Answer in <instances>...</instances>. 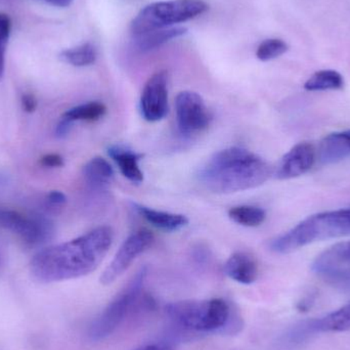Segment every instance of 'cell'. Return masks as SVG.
Returning <instances> with one entry per match:
<instances>
[{
	"instance_id": "obj_10",
	"label": "cell",
	"mask_w": 350,
	"mask_h": 350,
	"mask_svg": "<svg viewBox=\"0 0 350 350\" xmlns=\"http://www.w3.org/2000/svg\"><path fill=\"white\" fill-rule=\"evenodd\" d=\"M177 125L183 135H196L209 125L211 116L203 98L197 92H179L175 100Z\"/></svg>"
},
{
	"instance_id": "obj_9",
	"label": "cell",
	"mask_w": 350,
	"mask_h": 350,
	"mask_svg": "<svg viewBox=\"0 0 350 350\" xmlns=\"http://www.w3.org/2000/svg\"><path fill=\"white\" fill-rule=\"evenodd\" d=\"M319 277L339 285L350 284V241L337 243L323 251L312 265Z\"/></svg>"
},
{
	"instance_id": "obj_27",
	"label": "cell",
	"mask_w": 350,
	"mask_h": 350,
	"mask_svg": "<svg viewBox=\"0 0 350 350\" xmlns=\"http://www.w3.org/2000/svg\"><path fill=\"white\" fill-rule=\"evenodd\" d=\"M46 202L53 207H62L67 202V197L62 191H51V193H47Z\"/></svg>"
},
{
	"instance_id": "obj_7",
	"label": "cell",
	"mask_w": 350,
	"mask_h": 350,
	"mask_svg": "<svg viewBox=\"0 0 350 350\" xmlns=\"http://www.w3.org/2000/svg\"><path fill=\"white\" fill-rule=\"evenodd\" d=\"M0 226L32 246L46 242L53 234V224L43 216L26 215L4 208H0Z\"/></svg>"
},
{
	"instance_id": "obj_15",
	"label": "cell",
	"mask_w": 350,
	"mask_h": 350,
	"mask_svg": "<svg viewBox=\"0 0 350 350\" xmlns=\"http://www.w3.org/2000/svg\"><path fill=\"white\" fill-rule=\"evenodd\" d=\"M308 335L325 332H345L350 330V304L320 319L306 321Z\"/></svg>"
},
{
	"instance_id": "obj_11",
	"label": "cell",
	"mask_w": 350,
	"mask_h": 350,
	"mask_svg": "<svg viewBox=\"0 0 350 350\" xmlns=\"http://www.w3.org/2000/svg\"><path fill=\"white\" fill-rule=\"evenodd\" d=\"M168 75L165 71L154 74L144 88L141 96V112L149 122H157L167 114Z\"/></svg>"
},
{
	"instance_id": "obj_14",
	"label": "cell",
	"mask_w": 350,
	"mask_h": 350,
	"mask_svg": "<svg viewBox=\"0 0 350 350\" xmlns=\"http://www.w3.org/2000/svg\"><path fill=\"white\" fill-rule=\"evenodd\" d=\"M226 275L244 285L254 283L258 277V265L254 257L246 252H236L224 265Z\"/></svg>"
},
{
	"instance_id": "obj_16",
	"label": "cell",
	"mask_w": 350,
	"mask_h": 350,
	"mask_svg": "<svg viewBox=\"0 0 350 350\" xmlns=\"http://www.w3.org/2000/svg\"><path fill=\"white\" fill-rule=\"evenodd\" d=\"M135 211L147 220L149 224L165 232H176L189 224L187 216L183 214L170 213V212L159 211L152 209L141 204L133 203Z\"/></svg>"
},
{
	"instance_id": "obj_23",
	"label": "cell",
	"mask_w": 350,
	"mask_h": 350,
	"mask_svg": "<svg viewBox=\"0 0 350 350\" xmlns=\"http://www.w3.org/2000/svg\"><path fill=\"white\" fill-rule=\"evenodd\" d=\"M107 108L103 103L90 102L79 105L64 113L63 118L76 122V121H96L106 114Z\"/></svg>"
},
{
	"instance_id": "obj_26",
	"label": "cell",
	"mask_w": 350,
	"mask_h": 350,
	"mask_svg": "<svg viewBox=\"0 0 350 350\" xmlns=\"http://www.w3.org/2000/svg\"><path fill=\"white\" fill-rule=\"evenodd\" d=\"M40 164L43 167L59 168L63 167L65 162H64L63 157L59 154H47L41 158Z\"/></svg>"
},
{
	"instance_id": "obj_22",
	"label": "cell",
	"mask_w": 350,
	"mask_h": 350,
	"mask_svg": "<svg viewBox=\"0 0 350 350\" xmlns=\"http://www.w3.org/2000/svg\"><path fill=\"white\" fill-rule=\"evenodd\" d=\"M228 216L232 221L241 226L254 228L260 226L267 217L265 210L256 206L242 205L232 207L228 211Z\"/></svg>"
},
{
	"instance_id": "obj_31",
	"label": "cell",
	"mask_w": 350,
	"mask_h": 350,
	"mask_svg": "<svg viewBox=\"0 0 350 350\" xmlns=\"http://www.w3.org/2000/svg\"><path fill=\"white\" fill-rule=\"evenodd\" d=\"M43 1L55 6V8H68V6L71 5L73 0H43Z\"/></svg>"
},
{
	"instance_id": "obj_12",
	"label": "cell",
	"mask_w": 350,
	"mask_h": 350,
	"mask_svg": "<svg viewBox=\"0 0 350 350\" xmlns=\"http://www.w3.org/2000/svg\"><path fill=\"white\" fill-rule=\"evenodd\" d=\"M316 159L317 151L312 144L308 142L297 144L281 158L273 174L275 178L282 180L296 178L310 172Z\"/></svg>"
},
{
	"instance_id": "obj_25",
	"label": "cell",
	"mask_w": 350,
	"mask_h": 350,
	"mask_svg": "<svg viewBox=\"0 0 350 350\" xmlns=\"http://www.w3.org/2000/svg\"><path fill=\"white\" fill-rule=\"evenodd\" d=\"M12 30V20L8 14L0 12V80L3 78L5 70V55L8 39Z\"/></svg>"
},
{
	"instance_id": "obj_30",
	"label": "cell",
	"mask_w": 350,
	"mask_h": 350,
	"mask_svg": "<svg viewBox=\"0 0 350 350\" xmlns=\"http://www.w3.org/2000/svg\"><path fill=\"white\" fill-rule=\"evenodd\" d=\"M135 350H174L170 345H162V343H156V345H144L139 349Z\"/></svg>"
},
{
	"instance_id": "obj_24",
	"label": "cell",
	"mask_w": 350,
	"mask_h": 350,
	"mask_svg": "<svg viewBox=\"0 0 350 350\" xmlns=\"http://www.w3.org/2000/svg\"><path fill=\"white\" fill-rule=\"evenodd\" d=\"M287 43L282 39L271 38L262 41L256 51L257 59L262 62L271 61L287 53Z\"/></svg>"
},
{
	"instance_id": "obj_4",
	"label": "cell",
	"mask_w": 350,
	"mask_h": 350,
	"mask_svg": "<svg viewBox=\"0 0 350 350\" xmlns=\"http://www.w3.org/2000/svg\"><path fill=\"white\" fill-rule=\"evenodd\" d=\"M175 326L200 333H224L232 317L228 302L219 298L204 301H178L165 308Z\"/></svg>"
},
{
	"instance_id": "obj_28",
	"label": "cell",
	"mask_w": 350,
	"mask_h": 350,
	"mask_svg": "<svg viewBox=\"0 0 350 350\" xmlns=\"http://www.w3.org/2000/svg\"><path fill=\"white\" fill-rule=\"evenodd\" d=\"M23 110L27 113H33L37 108V100L33 94H25L22 96Z\"/></svg>"
},
{
	"instance_id": "obj_18",
	"label": "cell",
	"mask_w": 350,
	"mask_h": 350,
	"mask_svg": "<svg viewBox=\"0 0 350 350\" xmlns=\"http://www.w3.org/2000/svg\"><path fill=\"white\" fill-rule=\"evenodd\" d=\"M185 32L187 29L183 27H175V28L157 29L143 34L135 35V46L141 51H150L161 46L172 39L185 34Z\"/></svg>"
},
{
	"instance_id": "obj_19",
	"label": "cell",
	"mask_w": 350,
	"mask_h": 350,
	"mask_svg": "<svg viewBox=\"0 0 350 350\" xmlns=\"http://www.w3.org/2000/svg\"><path fill=\"white\" fill-rule=\"evenodd\" d=\"M83 175L88 185L94 187H107L114 178V170L106 159L94 157L85 164Z\"/></svg>"
},
{
	"instance_id": "obj_20",
	"label": "cell",
	"mask_w": 350,
	"mask_h": 350,
	"mask_svg": "<svg viewBox=\"0 0 350 350\" xmlns=\"http://www.w3.org/2000/svg\"><path fill=\"white\" fill-rule=\"evenodd\" d=\"M345 86V79L339 72L334 70H321L312 74L306 83L304 90L308 92L338 90Z\"/></svg>"
},
{
	"instance_id": "obj_6",
	"label": "cell",
	"mask_w": 350,
	"mask_h": 350,
	"mask_svg": "<svg viewBox=\"0 0 350 350\" xmlns=\"http://www.w3.org/2000/svg\"><path fill=\"white\" fill-rule=\"evenodd\" d=\"M147 269H139L129 283L117 294L116 297L100 312L90 325L88 337L92 341H100L112 335L129 312L135 310L143 295L144 284L147 278Z\"/></svg>"
},
{
	"instance_id": "obj_5",
	"label": "cell",
	"mask_w": 350,
	"mask_h": 350,
	"mask_svg": "<svg viewBox=\"0 0 350 350\" xmlns=\"http://www.w3.org/2000/svg\"><path fill=\"white\" fill-rule=\"evenodd\" d=\"M208 10L203 0H168L154 2L144 8L131 23L133 34L139 35L157 29L168 28L187 22Z\"/></svg>"
},
{
	"instance_id": "obj_2",
	"label": "cell",
	"mask_w": 350,
	"mask_h": 350,
	"mask_svg": "<svg viewBox=\"0 0 350 350\" xmlns=\"http://www.w3.org/2000/svg\"><path fill=\"white\" fill-rule=\"evenodd\" d=\"M273 174L263 158L243 148L232 147L214 154L198 176L209 191L230 193L259 187Z\"/></svg>"
},
{
	"instance_id": "obj_29",
	"label": "cell",
	"mask_w": 350,
	"mask_h": 350,
	"mask_svg": "<svg viewBox=\"0 0 350 350\" xmlns=\"http://www.w3.org/2000/svg\"><path fill=\"white\" fill-rule=\"evenodd\" d=\"M72 125H73V122L62 117V120L59 121V124L55 127V135L57 137H65L71 131Z\"/></svg>"
},
{
	"instance_id": "obj_1",
	"label": "cell",
	"mask_w": 350,
	"mask_h": 350,
	"mask_svg": "<svg viewBox=\"0 0 350 350\" xmlns=\"http://www.w3.org/2000/svg\"><path fill=\"white\" fill-rule=\"evenodd\" d=\"M114 232L98 226L74 240L47 247L30 261L31 275L42 283L68 281L98 269L112 246Z\"/></svg>"
},
{
	"instance_id": "obj_21",
	"label": "cell",
	"mask_w": 350,
	"mask_h": 350,
	"mask_svg": "<svg viewBox=\"0 0 350 350\" xmlns=\"http://www.w3.org/2000/svg\"><path fill=\"white\" fill-rule=\"evenodd\" d=\"M98 53L92 43L86 42L73 49H65L59 53V59L64 63L74 67H88L96 63Z\"/></svg>"
},
{
	"instance_id": "obj_8",
	"label": "cell",
	"mask_w": 350,
	"mask_h": 350,
	"mask_svg": "<svg viewBox=\"0 0 350 350\" xmlns=\"http://www.w3.org/2000/svg\"><path fill=\"white\" fill-rule=\"evenodd\" d=\"M154 236L150 230H139L131 234L121 245L110 265L100 277L103 285H111L129 269L133 261L153 244Z\"/></svg>"
},
{
	"instance_id": "obj_17",
	"label": "cell",
	"mask_w": 350,
	"mask_h": 350,
	"mask_svg": "<svg viewBox=\"0 0 350 350\" xmlns=\"http://www.w3.org/2000/svg\"><path fill=\"white\" fill-rule=\"evenodd\" d=\"M109 156L116 162L121 174L133 183H141L144 174L139 167V160L143 156L121 146H112L108 150Z\"/></svg>"
},
{
	"instance_id": "obj_13",
	"label": "cell",
	"mask_w": 350,
	"mask_h": 350,
	"mask_svg": "<svg viewBox=\"0 0 350 350\" xmlns=\"http://www.w3.org/2000/svg\"><path fill=\"white\" fill-rule=\"evenodd\" d=\"M350 157V129L326 135L321 141L317 158L323 165L337 163Z\"/></svg>"
},
{
	"instance_id": "obj_3",
	"label": "cell",
	"mask_w": 350,
	"mask_h": 350,
	"mask_svg": "<svg viewBox=\"0 0 350 350\" xmlns=\"http://www.w3.org/2000/svg\"><path fill=\"white\" fill-rule=\"evenodd\" d=\"M347 236H350V208L308 216L285 234L273 239L269 247L273 252L288 254L318 241Z\"/></svg>"
}]
</instances>
